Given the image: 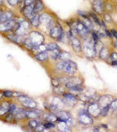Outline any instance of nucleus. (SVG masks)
Instances as JSON below:
<instances>
[{
    "label": "nucleus",
    "mask_w": 117,
    "mask_h": 132,
    "mask_svg": "<svg viewBox=\"0 0 117 132\" xmlns=\"http://www.w3.org/2000/svg\"><path fill=\"white\" fill-rule=\"evenodd\" d=\"M27 36L23 44L29 50H35L39 46L44 44L45 40L44 35L37 30H31Z\"/></svg>",
    "instance_id": "f257e3e1"
},
{
    "label": "nucleus",
    "mask_w": 117,
    "mask_h": 132,
    "mask_svg": "<svg viewBox=\"0 0 117 132\" xmlns=\"http://www.w3.org/2000/svg\"><path fill=\"white\" fill-rule=\"evenodd\" d=\"M32 28L29 20L23 17H18L16 28L14 32L19 36L25 37L31 31Z\"/></svg>",
    "instance_id": "f03ea898"
},
{
    "label": "nucleus",
    "mask_w": 117,
    "mask_h": 132,
    "mask_svg": "<svg viewBox=\"0 0 117 132\" xmlns=\"http://www.w3.org/2000/svg\"><path fill=\"white\" fill-rule=\"evenodd\" d=\"M39 20L40 24L39 28L42 26L49 31L53 26L55 25V20L53 16L45 11L39 13Z\"/></svg>",
    "instance_id": "7ed1b4c3"
},
{
    "label": "nucleus",
    "mask_w": 117,
    "mask_h": 132,
    "mask_svg": "<svg viewBox=\"0 0 117 132\" xmlns=\"http://www.w3.org/2000/svg\"><path fill=\"white\" fill-rule=\"evenodd\" d=\"M18 17L5 23H0V32H14L16 28Z\"/></svg>",
    "instance_id": "20e7f679"
},
{
    "label": "nucleus",
    "mask_w": 117,
    "mask_h": 132,
    "mask_svg": "<svg viewBox=\"0 0 117 132\" xmlns=\"http://www.w3.org/2000/svg\"><path fill=\"white\" fill-rule=\"evenodd\" d=\"M53 26L49 30V34L51 37L59 41H61L64 36V33L62 26L60 25Z\"/></svg>",
    "instance_id": "39448f33"
},
{
    "label": "nucleus",
    "mask_w": 117,
    "mask_h": 132,
    "mask_svg": "<svg viewBox=\"0 0 117 132\" xmlns=\"http://www.w3.org/2000/svg\"><path fill=\"white\" fill-rule=\"evenodd\" d=\"M18 10L22 17L28 20L31 19L34 15L37 14L34 12V5L23 6L19 8Z\"/></svg>",
    "instance_id": "423d86ee"
},
{
    "label": "nucleus",
    "mask_w": 117,
    "mask_h": 132,
    "mask_svg": "<svg viewBox=\"0 0 117 132\" xmlns=\"http://www.w3.org/2000/svg\"><path fill=\"white\" fill-rule=\"evenodd\" d=\"M18 16L13 10L7 8L4 9L0 16V23H5Z\"/></svg>",
    "instance_id": "0eeeda50"
},
{
    "label": "nucleus",
    "mask_w": 117,
    "mask_h": 132,
    "mask_svg": "<svg viewBox=\"0 0 117 132\" xmlns=\"http://www.w3.org/2000/svg\"><path fill=\"white\" fill-rule=\"evenodd\" d=\"M77 69V66L76 63L72 61L68 60L65 61L64 67L63 70L69 74H72Z\"/></svg>",
    "instance_id": "6e6552de"
},
{
    "label": "nucleus",
    "mask_w": 117,
    "mask_h": 132,
    "mask_svg": "<svg viewBox=\"0 0 117 132\" xmlns=\"http://www.w3.org/2000/svg\"><path fill=\"white\" fill-rule=\"evenodd\" d=\"M34 12L35 13L39 14L45 11V7L42 0H35L34 3Z\"/></svg>",
    "instance_id": "1a4fd4ad"
},
{
    "label": "nucleus",
    "mask_w": 117,
    "mask_h": 132,
    "mask_svg": "<svg viewBox=\"0 0 117 132\" xmlns=\"http://www.w3.org/2000/svg\"><path fill=\"white\" fill-rule=\"evenodd\" d=\"M93 9L98 14H100L103 12V6L100 0H95L92 4Z\"/></svg>",
    "instance_id": "9d476101"
},
{
    "label": "nucleus",
    "mask_w": 117,
    "mask_h": 132,
    "mask_svg": "<svg viewBox=\"0 0 117 132\" xmlns=\"http://www.w3.org/2000/svg\"><path fill=\"white\" fill-rule=\"evenodd\" d=\"M75 29L77 32L81 35H86L87 33L88 29L82 22H78L75 25Z\"/></svg>",
    "instance_id": "9b49d317"
},
{
    "label": "nucleus",
    "mask_w": 117,
    "mask_h": 132,
    "mask_svg": "<svg viewBox=\"0 0 117 132\" xmlns=\"http://www.w3.org/2000/svg\"><path fill=\"white\" fill-rule=\"evenodd\" d=\"M39 14H35L29 20L30 25L32 27L35 28H39L40 26L39 20Z\"/></svg>",
    "instance_id": "f8f14e48"
},
{
    "label": "nucleus",
    "mask_w": 117,
    "mask_h": 132,
    "mask_svg": "<svg viewBox=\"0 0 117 132\" xmlns=\"http://www.w3.org/2000/svg\"><path fill=\"white\" fill-rule=\"evenodd\" d=\"M22 104L24 107L29 108H35L37 106V103L34 101L32 99L22 103Z\"/></svg>",
    "instance_id": "ddd939ff"
},
{
    "label": "nucleus",
    "mask_w": 117,
    "mask_h": 132,
    "mask_svg": "<svg viewBox=\"0 0 117 132\" xmlns=\"http://www.w3.org/2000/svg\"><path fill=\"white\" fill-rule=\"evenodd\" d=\"M10 104L8 102L3 103L0 107V116H2L7 113L9 111Z\"/></svg>",
    "instance_id": "4468645a"
},
{
    "label": "nucleus",
    "mask_w": 117,
    "mask_h": 132,
    "mask_svg": "<svg viewBox=\"0 0 117 132\" xmlns=\"http://www.w3.org/2000/svg\"><path fill=\"white\" fill-rule=\"evenodd\" d=\"M48 57V53L47 51L40 52L35 56V58L40 61H44Z\"/></svg>",
    "instance_id": "2eb2a0df"
},
{
    "label": "nucleus",
    "mask_w": 117,
    "mask_h": 132,
    "mask_svg": "<svg viewBox=\"0 0 117 132\" xmlns=\"http://www.w3.org/2000/svg\"><path fill=\"white\" fill-rule=\"evenodd\" d=\"M89 111L92 115L97 116V114L100 112L99 108L98 105L96 104L92 105L89 107Z\"/></svg>",
    "instance_id": "dca6fc26"
},
{
    "label": "nucleus",
    "mask_w": 117,
    "mask_h": 132,
    "mask_svg": "<svg viewBox=\"0 0 117 132\" xmlns=\"http://www.w3.org/2000/svg\"><path fill=\"white\" fill-rule=\"evenodd\" d=\"M7 4L12 8H18L20 5L22 0H6Z\"/></svg>",
    "instance_id": "f3484780"
},
{
    "label": "nucleus",
    "mask_w": 117,
    "mask_h": 132,
    "mask_svg": "<svg viewBox=\"0 0 117 132\" xmlns=\"http://www.w3.org/2000/svg\"><path fill=\"white\" fill-rule=\"evenodd\" d=\"M71 37V41L72 44V47L74 50H78L80 49V42L77 38L73 37L72 36Z\"/></svg>",
    "instance_id": "a211bd4d"
},
{
    "label": "nucleus",
    "mask_w": 117,
    "mask_h": 132,
    "mask_svg": "<svg viewBox=\"0 0 117 132\" xmlns=\"http://www.w3.org/2000/svg\"><path fill=\"white\" fill-rule=\"evenodd\" d=\"M71 55L69 53L67 52H63L60 53V52L58 56L57 59L67 61L70 59L71 58Z\"/></svg>",
    "instance_id": "6ab92c4d"
},
{
    "label": "nucleus",
    "mask_w": 117,
    "mask_h": 132,
    "mask_svg": "<svg viewBox=\"0 0 117 132\" xmlns=\"http://www.w3.org/2000/svg\"><path fill=\"white\" fill-rule=\"evenodd\" d=\"M39 112L37 111H26V114L27 118H37L39 116Z\"/></svg>",
    "instance_id": "aec40b11"
},
{
    "label": "nucleus",
    "mask_w": 117,
    "mask_h": 132,
    "mask_svg": "<svg viewBox=\"0 0 117 132\" xmlns=\"http://www.w3.org/2000/svg\"><path fill=\"white\" fill-rule=\"evenodd\" d=\"M46 51H53L56 49H59L60 48L57 44L54 42H51L46 44Z\"/></svg>",
    "instance_id": "412c9836"
},
{
    "label": "nucleus",
    "mask_w": 117,
    "mask_h": 132,
    "mask_svg": "<svg viewBox=\"0 0 117 132\" xmlns=\"http://www.w3.org/2000/svg\"><path fill=\"white\" fill-rule=\"evenodd\" d=\"M85 120L87 124L90 123L92 122V119L90 118L86 114H81L80 116V121L81 123L85 124Z\"/></svg>",
    "instance_id": "4be33fe9"
},
{
    "label": "nucleus",
    "mask_w": 117,
    "mask_h": 132,
    "mask_svg": "<svg viewBox=\"0 0 117 132\" xmlns=\"http://www.w3.org/2000/svg\"><path fill=\"white\" fill-rule=\"evenodd\" d=\"M26 118L27 116L26 114V111H23L16 114L15 120H16V121L20 120Z\"/></svg>",
    "instance_id": "5701e85b"
},
{
    "label": "nucleus",
    "mask_w": 117,
    "mask_h": 132,
    "mask_svg": "<svg viewBox=\"0 0 117 132\" xmlns=\"http://www.w3.org/2000/svg\"><path fill=\"white\" fill-rule=\"evenodd\" d=\"M109 54L108 49L105 48H103L99 52V56L102 59L106 58Z\"/></svg>",
    "instance_id": "b1692460"
},
{
    "label": "nucleus",
    "mask_w": 117,
    "mask_h": 132,
    "mask_svg": "<svg viewBox=\"0 0 117 132\" xmlns=\"http://www.w3.org/2000/svg\"><path fill=\"white\" fill-rule=\"evenodd\" d=\"M84 25L87 28L88 30L91 29L92 27V25L91 21L90 20L89 18L87 19H84V20L82 22Z\"/></svg>",
    "instance_id": "393cba45"
},
{
    "label": "nucleus",
    "mask_w": 117,
    "mask_h": 132,
    "mask_svg": "<svg viewBox=\"0 0 117 132\" xmlns=\"http://www.w3.org/2000/svg\"><path fill=\"white\" fill-rule=\"evenodd\" d=\"M90 16L93 19L94 22L96 23L98 25H101V23H100V22L99 21V18H98V17L96 14H95L93 12H90Z\"/></svg>",
    "instance_id": "a878e982"
},
{
    "label": "nucleus",
    "mask_w": 117,
    "mask_h": 132,
    "mask_svg": "<svg viewBox=\"0 0 117 132\" xmlns=\"http://www.w3.org/2000/svg\"><path fill=\"white\" fill-rule=\"evenodd\" d=\"M45 119L48 122H55L57 120V117L53 114H48L46 116Z\"/></svg>",
    "instance_id": "bb28decb"
},
{
    "label": "nucleus",
    "mask_w": 117,
    "mask_h": 132,
    "mask_svg": "<svg viewBox=\"0 0 117 132\" xmlns=\"http://www.w3.org/2000/svg\"><path fill=\"white\" fill-rule=\"evenodd\" d=\"M103 48V44H102L101 42L98 41L96 42V45L95 47V49L96 51H99V52H100Z\"/></svg>",
    "instance_id": "cd10ccee"
},
{
    "label": "nucleus",
    "mask_w": 117,
    "mask_h": 132,
    "mask_svg": "<svg viewBox=\"0 0 117 132\" xmlns=\"http://www.w3.org/2000/svg\"><path fill=\"white\" fill-rule=\"evenodd\" d=\"M78 15L79 16H81L84 19H87L89 18L88 17L87 13L86 12L81 11V10H78L77 12Z\"/></svg>",
    "instance_id": "c85d7f7f"
},
{
    "label": "nucleus",
    "mask_w": 117,
    "mask_h": 132,
    "mask_svg": "<svg viewBox=\"0 0 117 132\" xmlns=\"http://www.w3.org/2000/svg\"><path fill=\"white\" fill-rule=\"evenodd\" d=\"M65 63V61H61L59 62L56 63V68L58 70H62L63 69L64 67Z\"/></svg>",
    "instance_id": "c756f323"
},
{
    "label": "nucleus",
    "mask_w": 117,
    "mask_h": 132,
    "mask_svg": "<svg viewBox=\"0 0 117 132\" xmlns=\"http://www.w3.org/2000/svg\"><path fill=\"white\" fill-rule=\"evenodd\" d=\"M110 107V105H109L108 106L105 107L104 109H103L102 111H101V115L103 116H106L107 115V114H108V113Z\"/></svg>",
    "instance_id": "7c9ffc66"
},
{
    "label": "nucleus",
    "mask_w": 117,
    "mask_h": 132,
    "mask_svg": "<svg viewBox=\"0 0 117 132\" xmlns=\"http://www.w3.org/2000/svg\"><path fill=\"white\" fill-rule=\"evenodd\" d=\"M38 123L36 121L32 120L30 121L29 123V125L30 127L32 129H35L37 127V126L38 125Z\"/></svg>",
    "instance_id": "2f4dec72"
},
{
    "label": "nucleus",
    "mask_w": 117,
    "mask_h": 132,
    "mask_svg": "<svg viewBox=\"0 0 117 132\" xmlns=\"http://www.w3.org/2000/svg\"><path fill=\"white\" fill-rule=\"evenodd\" d=\"M104 19L108 23H110L112 21V18L111 16H110V15L108 14V13H106L104 15Z\"/></svg>",
    "instance_id": "473e14b6"
},
{
    "label": "nucleus",
    "mask_w": 117,
    "mask_h": 132,
    "mask_svg": "<svg viewBox=\"0 0 117 132\" xmlns=\"http://www.w3.org/2000/svg\"><path fill=\"white\" fill-rule=\"evenodd\" d=\"M45 128L44 126V125H38L37 126V127L35 128V130L37 132H42L43 131Z\"/></svg>",
    "instance_id": "72a5a7b5"
},
{
    "label": "nucleus",
    "mask_w": 117,
    "mask_h": 132,
    "mask_svg": "<svg viewBox=\"0 0 117 132\" xmlns=\"http://www.w3.org/2000/svg\"><path fill=\"white\" fill-rule=\"evenodd\" d=\"M13 94V92L10 91H5L3 92V95L6 97H11Z\"/></svg>",
    "instance_id": "f704fd0d"
},
{
    "label": "nucleus",
    "mask_w": 117,
    "mask_h": 132,
    "mask_svg": "<svg viewBox=\"0 0 117 132\" xmlns=\"http://www.w3.org/2000/svg\"><path fill=\"white\" fill-rule=\"evenodd\" d=\"M44 125L45 129H51L55 127V126L54 124L51 123H46Z\"/></svg>",
    "instance_id": "c9c22d12"
},
{
    "label": "nucleus",
    "mask_w": 117,
    "mask_h": 132,
    "mask_svg": "<svg viewBox=\"0 0 117 132\" xmlns=\"http://www.w3.org/2000/svg\"><path fill=\"white\" fill-rule=\"evenodd\" d=\"M16 105L15 104H10L9 112L12 113L14 112V111L16 110Z\"/></svg>",
    "instance_id": "e433bc0d"
},
{
    "label": "nucleus",
    "mask_w": 117,
    "mask_h": 132,
    "mask_svg": "<svg viewBox=\"0 0 117 132\" xmlns=\"http://www.w3.org/2000/svg\"><path fill=\"white\" fill-rule=\"evenodd\" d=\"M13 118V114L10 113V114H8L6 117V120L7 121H11L12 119Z\"/></svg>",
    "instance_id": "4c0bfd02"
},
{
    "label": "nucleus",
    "mask_w": 117,
    "mask_h": 132,
    "mask_svg": "<svg viewBox=\"0 0 117 132\" xmlns=\"http://www.w3.org/2000/svg\"><path fill=\"white\" fill-rule=\"evenodd\" d=\"M92 37H93V39L94 42H96L98 41V40H99V37H98V35H97L96 33H93L92 34Z\"/></svg>",
    "instance_id": "58836bf2"
},
{
    "label": "nucleus",
    "mask_w": 117,
    "mask_h": 132,
    "mask_svg": "<svg viewBox=\"0 0 117 132\" xmlns=\"http://www.w3.org/2000/svg\"><path fill=\"white\" fill-rule=\"evenodd\" d=\"M111 58L113 61H117V53H113L111 55Z\"/></svg>",
    "instance_id": "ea45409f"
},
{
    "label": "nucleus",
    "mask_w": 117,
    "mask_h": 132,
    "mask_svg": "<svg viewBox=\"0 0 117 132\" xmlns=\"http://www.w3.org/2000/svg\"><path fill=\"white\" fill-rule=\"evenodd\" d=\"M72 90L76 91H82V89L81 88H80L78 86H74L72 88H71Z\"/></svg>",
    "instance_id": "a19ab883"
},
{
    "label": "nucleus",
    "mask_w": 117,
    "mask_h": 132,
    "mask_svg": "<svg viewBox=\"0 0 117 132\" xmlns=\"http://www.w3.org/2000/svg\"><path fill=\"white\" fill-rule=\"evenodd\" d=\"M111 33L113 36H114L117 39V31L115 30H111Z\"/></svg>",
    "instance_id": "79ce46f5"
},
{
    "label": "nucleus",
    "mask_w": 117,
    "mask_h": 132,
    "mask_svg": "<svg viewBox=\"0 0 117 132\" xmlns=\"http://www.w3.org/2000/svg\"><path fill=\"white\" fill-rule=\"evenodd\" d=\"M106 33V35H107L109 37H112L113 35L111 34V33L110 32V31H109L108 30H105Z\"/></svg>",
    "instance_id": "37998d69"
},
{
    "label": "nucleus",
    "mask_w": 117,
    "mask_h": 132,
    "mask_svg": "<svg viewBox=\"0 0 117 132\" xmlns=\"http://www.w3.org/2000/svg\"><path fill=\"white\" fill-rule=\"evenodd\" d=\"M4 7H2V6H0V15L2 13L3 10L4 9Z\"/></svg>",
    "instance_id": "c03bdc74"
},
{
    "label": "nucleus",
    "mask_w": 117,
    "mask_h": 132,
    "mask_svg": "<svg viewBox=\"0 0 117 132\" xmlns=\"http://www.w3.org/2000/svg\"><path fill=\"white\" fill-rule=\"evenodd\" d=\"M112 63L113 65H117V61H113Z\"/></svg>",
    "instance_id": "a18cd8bd"
},
{
    "label": "nucleus",
    "mask_w": 117,
    "mask_h": 132,
    "mask_svg": "<svg viewBox=\"0 0 117 132\" xmlns=\"http://www.w3.org/2000/svg\"><path fill=\"white\" fill-rule=\"evenodd\" d=\"M115 48H116V49H117V41H116V42H115Z\"/></svg>",
    "instance_id": "49530a36"
},
{
    "label": "nucleus",
    "mask_w": 117,
    "mask_h": 132,
    "mask_svg": "<svg viewBox=\"0 0 117 132\" xmlns=\"http://www.w3.org/2000/svg\"><path fill=\"white\" fill-rule=\"evenodd\" d=\"M102 126H103V127H105V128H107L108 127H107V125H102Z\"/></svg>",
    "instance_id": "de8ad7c7"
},
{
    "label": "nucleus",
    "mask_w": 117,
    "mask_h": 132,
    "mask_svg": "<svg viewBox=\"0 0 117 132\" xmlns=\"http://www.w3.org/2000/svg\"><path fill=\"white\" fill-rule=\"evenodd\" d=\"M2 97V95L0 93V99Z\"/></svg>",
    "instance_id": "09e8293b"
},
{
    "label": "nucleus",
    "mask_w": 117,
    "mask_h": 132,
    "mask_svg": "<svg viewBox=\"0 0 117 132\" xmlns=\"http://www.w3.org/2000/svg\"><path fill=\"white\" fill-rule=\"evenodd\" d=\"M116 9H117V6H116Z\"/></svg>",
    "instance_id": "8fccbe9b"
}]
</instances>
